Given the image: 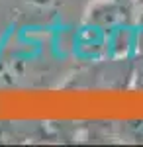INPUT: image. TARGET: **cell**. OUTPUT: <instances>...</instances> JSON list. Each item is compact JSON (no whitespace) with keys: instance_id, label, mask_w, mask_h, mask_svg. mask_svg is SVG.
Returning <instances> with one entry per match:
<instances>
[{"instance_id":"obj_1","label":"cell","mask_w":143,"mask_h":147,"mask_svg":"<svg viewBox=\"0 0 143 147\" xmlns=\"http://www.w3.org/2000/svg\"><path fill=\"white\" fill-rule=\"evenodd\" d=\"M135 20V8L132 0H102L90 6L84 22L94 24L116 37L121 32H127ZM114 49V47H112Z\"/></svg>"},{"instance_id":"obj_2","label":"cell","mask_w":143,"mask_h":147,"mask_svg":"<svg viewBox=\"0 0 143 147\" xmlns=\"http://www.w3.org/2000/svg\"><path fill=\"white\" fill-rule=\"evenodd\" d=\"M132 86L143 90V57H137L132 63Z\"/></svg>"}]
</instances>
